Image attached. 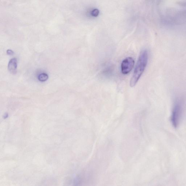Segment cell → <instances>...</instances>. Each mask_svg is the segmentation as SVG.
Listing matches in <instances>:
<instances>
[{
  "instance_id": "cell-1",
  "label": "cell",
  "mask_w": 186,
  "mask_h": 186,
  "mask_svg": "<svg viewBox=\"0 0 186 186\" xmlns=\"http://www.w3.org/2000/svg\"><path fill=\"white\" fill-rule=\"evenodd\" d=\"M148 60V51L146 49H144L140 53L133 75L130 82V86L131 87H133L137 84L145 70Z\"/></svg>"
},
{
  "instance_id": "cell-2",
  "label": "cell",
  "mask_w": 186,
  "mask_h": 186,
  "mask_svg": "<svg viewBox=\"0 0 186 186\" xmlns=\"http://www.w3.org/2000/svg\"><path fill=\"white\" fill-rule=\"evenodd\" d=\"M184 113V105L182 101L177 100L174 104L171 116V122L174 128L180 124Z\"/></svg>"
},
{
  "instance_id": "cell-3",
  "label": "cell",
  "mask_w": 186,
  "mask_h": 186,
  "mask_svg": "<svg viewBox=\"0 0 186 186\" xmlns=\"http://www.w3.org/2000/svg\"><path fill=\"white\" fill-rule=\"evenodd\" d=\"M135 61L132 57H128L123 60L121 66L123 74L126 75L130 72L133 67Z\"/></svg>"
},
{
  "instance_id": "cell-4",
  "label": "cell",
  "mask_w": 186,
  "mask_h": 186,
  "mask_svg": "<svg viewBox=\"0 0 186 186\" xmlns=\"http://www.w3.org/2000/svg\"><path fill=\"white\" fill-rule=\"evenodd\" d=\"M17 67V59L16 58H12L8 63V70L12 74H16V72Z\"/></svg>"
},
{
  "instance_id": "cell-5",
  "label": "cell",
  "mask_w": 186,
  "mask_h": 186,
  "mask_svg": "<svg viewBox=\"0 0 186 186\" xmlns=\"http://www.w3.org/2000/svg\"><path fill=\"white\" fill-rule=\"evenodd\" d=\"M38 78L39 81H45L48 80L49 76L46 73H42L39 75Z\"/></svg>"
},
{
  "instance_id": "cell-6",
  "label": "cell",
  "mask_w": 186,
  "mask_h": 186,
  "mask_svg": "<svg viewBox=\"0 0 186 186\" xmlns=\"http://www.w3.org/2000/svg\"><path fill=\"white\" fill-rule=\"evenodd\" d=\"M99 12L98 9H95L93 10L91 14L92 16H98L99 14Z\"/></svg>"
},
{
  "instance_id": "cell-7",
  "label": "cell",
  "mask_w": 186,
  "mask_h": 186,
  "mask_svg": "<svg viewBox=\"0 0 186 186\" xmlns=\"http://www.w3.org/2000/svg\"><path fill=\"white\" fill-rule=\"evenodd\" d=\"M7 53L8 55H12L14 54V52L11 49H8L7 51Z\"/></svg>"
}]
</instances>
